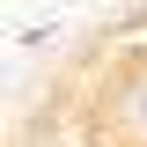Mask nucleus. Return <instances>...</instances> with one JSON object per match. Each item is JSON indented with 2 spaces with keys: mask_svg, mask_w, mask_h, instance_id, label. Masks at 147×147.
Listing matches in <instances>:
<instances>
[{
  "mask_svg": "<svg viewBox=\"0 0 147 147\" xmlns=\"http://www.w3.org/2000/svg\"><path fill=\"white\" fill-rule=\"evenodd\" d=\"M7 147H147V0H118L44 59L7 110Z\"/></svg>",
  "mask_w": 147,
  "mask_h": 147,
  "instance_id": "1",
  "label": "nucleus"
}]
</instances>
